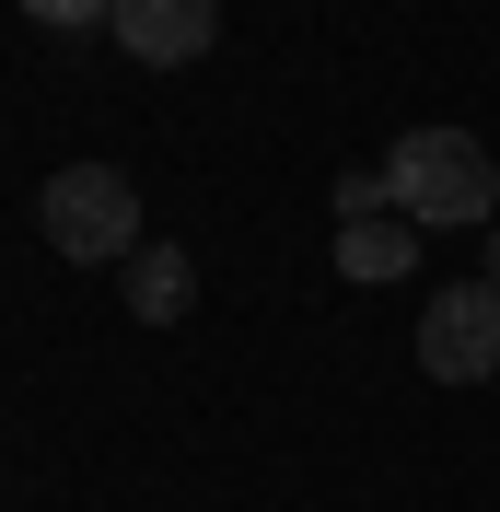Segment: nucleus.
I'll use <instances>...</instances> for the list:
<instances>
[{
	"label": "nucleus",
	"mask_w": 500,
	"mask_h": 512,
	"mask_svg": "<svg viewBox=\"0 0 500 512\" xmlns=\"http://www.w3.org/2000/svg\"><path fill=\"white\" fill-rule=\"evenodd\" d=\"M384 198L419 233H489L500 222V163H489L477 128H407L384 152Z\"/></svg>",
	"instance_id": "1"
},
{
	"label": "nucleus",
	"mask_w": 500,
	"mask_h": 512,
	"mask_svg": "<svg viewBox=\"0 0 500 512\" xmlns=\"http://www.w3.org/2000/svg\"><path fill=\"white\" fill-rule=\"evenodd\" d=\"M35 222L70 268H105V256H140V187H128L117 163H59L47 198H35Z\"/></svg>",
	"instance_id": "2"
},
{
	"label": "nucleus",
	"mask_w": 500,
	"mask_h": 512,
	"mask_svg": "<svg viewBox=\"0 0 500 512\" xmlns=\"http://www.w3.org/2000/svg\"><path fill=\"white\" fill-rule=\"evenodd\" d=\"M419 373H431V384L500 373V291H489V280H454V291L419 303Z\"/></svg>",
	"instance_id": "3"
},
{
	"label": "nucleus",
	"mask_w": 500,
	"mask_h": 512,
	"mask_svg": "<svg viewBox=\"0 0 500 512\" xmlns=\"http://www.w3.org/2000/svg\"><path fill=\"white\" fill-rule=\"evenodd\" d=\"M105 35H117L140 70H187L198 47L221 35V0H117V12H105Z\"/></svg>",
	"instance_id": "4"
},
{
	"label": "nucleus",
	"mask_w": 500,
	"mask_h": 512,
	"mask_svg": "<svg viewBox=\"0 0 500 512\" xmlns=\"http://www.w3.org/2000/svg\"><path fill=\"white\" fill-rule=\"evenodd\" d=\"M407 268H419V222H407V210L338 222V280H407Z\"/></svg>",
	"instance_id": "5"
},
{
	"label": "nucleus",
	"mask_w": 500,
	"mask_h": 512,
	"mask_svg": "<svg viewBox=\"0 0 500 512\" xmlns=\"http://www.w3.org/2000/svg\"><path fill=\"white\" fill-rule=\"evenodd\" d=\"M128 315H140V326H175V315H187V256H175V245H140V256H128Z\"/></svg>",
	"instance_id": "6"
},
{
	"label": "nucleus",
	"mask_w": 500,
	"mask_h": 512,
	"mask_svg": "<svg viewBox=\"0 0 500 512\" xmlns=\"http://www.w3.org/2000/svg\"><path fill=\"white\" fill-rule=\"evenodd\" d=\"M24 12H35V24H59V35H94L117 0H24Z\"/></svg>",
	"instance_id": "7"
},
{
	"label": "nucleus",
	"mask_w": 500,
	"mask_h": 512,
	"mask_svg": "<svg viewBox=\"0 0 500 512\" xmlns=\"http://www.w3.org/2000/svg\"><path fill=\"white\" fill-rule=\"evenodd\" d=\"M489 291H500V222H489Z\"/></svg>",
	"instance_id": "8"
}]
</instances>
